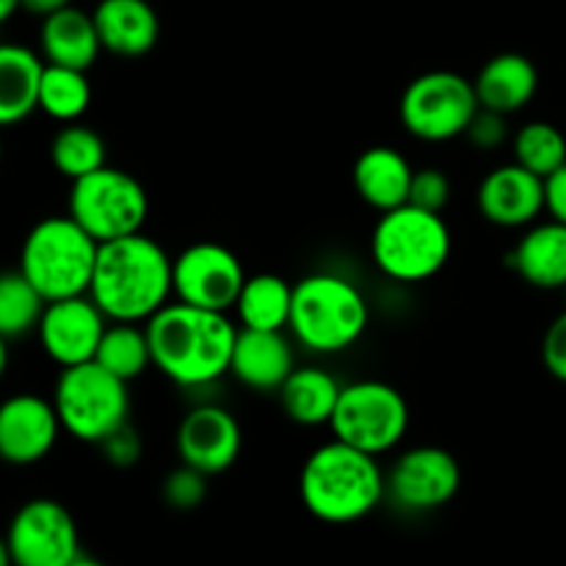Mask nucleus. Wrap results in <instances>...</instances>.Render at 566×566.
<instances>
[{
    "label": "nucleus",
    "mask_w": 566,
    "mask_h": 566,
    "mask_svg": "<svg viewBox=\"0 0 566 566\" xmlns=\"http://www.w3.org/2000/svg\"><path fill=\"white\" fill-rule=\"evenodd\" d=\"M92 105V83L86 72L70 70V66L48 64L42 77V94H39V111L50 119L70 125L77 122Z\"/></svg>",
    "instance_id": "obj_29"
},
{
    "label": "nucleus",
    "mask_w": 566,
    "mask_h": 566,
    "mask_svg": "<svg viewBox=\"0 0 566 566\" xmlns=\"http://www.w3.org/2000/svg\"><path fill=\"white\" fill-rule=\"evenodd\" d=\"M243 434L235 415L216 403H199L177 429V453L182 464L205 475H219L241 457Z\"/></svg>",
    "instance_id": "obj_15"
},
{
    "label": "nucleus",
    "mask_w": 566,
    "mask_h": 566,
    "mask_svg": "<svg viewBox=\"0 0 566 566\" xmlns=\"http://www.w3.org/2000/svg\"><path fill=\"white\" fill-rule=\"evenodd\" d=\"M149 199L142 182L125 169L103 166L70 188V216L97 243L142 232Z\"/></svg>",
    "instance_id": "obj_9"
},
{
    "label": "nucleus",
    "mask_w": 566,
    "mask_h": 566,
    "mask_svg": "<svg viewBox=\"0 0 566 566\" xmlns=\"http://www.w3.org/2000/svg\"><path fill=\"white\" fill-rule=\"evenodd\" d=\"M66 6H72V0H22V9L39 17H48L53 14V11L66 9Z\"/></svg>",
    "instance_id": "obj_38"
},
{
    "label": "nucleus",
    "mask_w": 566,
    "mask_h": 566,
    "mask_svg": "<svg viewBox=\"0 0 566 566\" xmlns=\"http://www.w3.org/2000/svg\"><path fill=\"white\" fill-rule=\"evenodd\" d=\"M473 83L481 108L512 116L536 97L539 72H536V64L528 55L501 53L481 66Z\"/></svg>",
    "instance_id": "obj_23"
},
{
    "label": "nucleus",
    "mask_w": 566,
    "mask_h": 566,
    "mask_svg": "<svg viewBox=\"0 0 566 566\" xmlns=\"http://www.w3.org/2000/svg\"><path fill=\"white\" fill-rule=\"evenodd\" d=\"M81 556L77 525L66 506L36 497L17 509L0 558L3 566H70Z\"/></svg>",
    "instance_id": "obj_11"
},
{
    "label": "nucleus",
    "mask_w": 566,
    "mask_h": 566,
    "mask_svg": "<svg viewBox=\"0 0 566 566\" xmlns=\"http://www.w3.org/2000/svg\"><path fill=\"white\" fill-rule=\"evenodd\" d=\"M475 205L490 224L506 227V230L531 227L547 210L545 177L534 175L517 160L503 164L481 180Z\"/></svg>",
    "instance_id": "obj_16"
},
{
    "label": "nucleus",
    "mask_w": 566,
    "mask_h": 566,
    "mask_svg": "<svg viewBox=\"0 0 566 566\" xmlns=\"http://www.w3.org/2000/svg\"><path fill=\"white\" fill-rule=\"evenodd\" d=\"M298 495L315 520L348 525L368 517L387 497V475L370 453L340 440L315 448L298 475Z\"/></svg>",
    "instance_id": "obj_3"
},
{
    "label": "nucleus",
    "mask_w": 566,
    "mask_h": 566,
    "mask_svg": "<svg viewBox=\"0 0 566 566\" xmlns=\"http://www.w3.org/2000/svg\"><path fill=\"white\" fill-rule=\"evenodd\" d=\"M564 291H566V287H564Z\"/></svg>",
    "instance_id": "obj_41"
},
{
    "label": "nucleus",
    "mask_w": 566,
    "mask_h": 566,
    "mask_svg": "<svg viewBox=\"0 0 566 566\" xmlns=\"http://www.w3.org/2000/svg\"><path fill=\"white\" fill-rule=\"evenodd\" d=\"M523 282L542 291L566 287V224L558 219L536 221L525 230L506 258Z\"/></svg>",
    "instance_id": "obj_19"
},
{
    "label": "nucleus",
    "mask_w": 566,
    "mask_h": 566,
    "mask_svg": "<svg viewBox=\"0 0 566 566\" xmlns=\"http://www.w3.org/2000/svg\"><path fill=\"white\" fill-rule=\"evenodd\" d=\"M247 280L238 254L221 243H191L175 258V298L191 307L216 313L235 310Z\"/></svg>",
    "instance_id": "obj_12"
},
{
    "label": "nucleus",
    "mask_w": 566,
    "mask_h": 566,
    "mask_svg": "<svg viewBox=\"0 0 566 566\" xmlns=\"http://www.w3.org/2000/svg\"><path fill=\"white\" fill-rule=\"evenodd\" d=\"M415 169L398 149L370 147L354 160L352 182L365 205L379 213L396 210L409 202Z\"/></svg>",
    "instance_id": "obj_22"
},
{
    "label": "nucleus",
    "mask_w": 566,
    "mask_h": 566,
    "mask_svg": "<svg viewBox=\"0 0 566 566\" xmlns=\"http://www.w3.org/2000/svg\"><path fill=\"white\" fill-rule=\"evenodd\" d=\"M64 431L53 401L22 392L0 407V457L9 464L25 468L48 459L55 440Z\"/></svg>",
    "instance_id": "obj_17"
},
{
    "label": "nucleus",
    "mask_w": 566,
    "mask_h": 566,
    "mask_svg": "<svg viewBox=\"0 0 566 566\" xmlns=\"http://www.w3.org/2000/svg\"><path fill=\"white\" fill-rule=\"evenodd\" d=\"M451 202V180L442 169H420L415 171L412 191H409V205H418V208L431 210V213H442Z\"/></svg>",
    "instance_id": "obj_33"
},
{
    "label": "nucleus",
    "mask_w": 566,
    "mask_h": 566,
    "mask_svg": "<svg viewBox=\"0 0 566 566\" xmlns=\"http://www.w3.org/2000/svg\"><path fill=\"white\" fill-rule=\"evenodd\" d=\"M99 50H103V42H99L97 22L88 11L66 6V9L42 17L39 53L48 64L86 72L97 61Z\"/></svg>",
    "instance_id": "obj_21"
},
{
    "label": "nucleus",
    "mask_w": 566,
    "mask_h": 566,
    "mask_svg": "<svg viewBox=\"0 0 566 566\" xmlns=\"http://www.w3.org/2000/svg\"><path fill=\"white\" fill-rule=\"evenodd\" d=\"M153 365L177 387H208L230 374L238 326L227 313L169 302L147 321Z\"/></svg>",
    "instance_id": "obj_2"
},
{
    "label": "nucleus",
    "mask_w": 566,
    "mask_h": 566,
    "mask_svg": "<svg viewBox=\"0 0 566 566\" xmlns=\"http://www.w3.org/2000/svg\"><path fill=\"white\" fill-rule=\"evenodd\" d=\"M329 426L335 440L379 459L407 437L409 403L401 390L387 381L359 379L343 385Z\"/></svg>",
    "instance_id": "obj_8"
},
{
    "label": "nucleus",
    "mask_w": 566,
    "mask_h": 566,
    "mask_svg": "<svg viewBox=\"0 0 566 566\" xmlns=\"http://www.w3.org/2000/svg\"><path fill=\"white\" fill-rule=\"evenodd\" d=\"M105 329H108V315L86 293V296L48 302L36 335L44 354L64 370L94 363Z\"/></svg>",
    "instance_id": "obj_14"
},
{
    "label": "nucleus",
    "mask_w": 566,
    "mask_h": 566,
    "mask_svg": "<svg viewBox=\"0 0 566 566\" xmlns=\"http://www.w3.org/2000/svg\"><path fill=\"white\" fill-rule=\"evenodd\" d=\"M509 116L497 114V111L481 108L475 114V119L470 122L468 133L464 136L470 138V144L479 149H501L503 144L509 142Z\"/></svg>",
    "instance_id": "obj_34"
},
{
    "label": "nucleus",
    "mask_w": 566,
    "mask_h": 566,
    "mask_svg": "<svg viewBox=\"0 0 566 566\" xmlns=\"http://www.w3.org/2000/svg\"><path fill=\"white\" fill-rule=\"evenodd\" d=\"M368 324V298L346 276L318 271L293 285V313L287 329L307 352H348L357 346Z\"/></svg>",
    "instance_id": "obj_4"
},
{
    "label": "nucleus",
    "mask_w": 566,
    "mask_h": 566,
    "mask_svg": "<svg viewBox=\"0 0 566 566\" xmlns=\"http://www.w3.org/2000/svg\"><path fill=\"white\" fill-rule=\"evenodd\" d=\"M542 363L553 379L566 385V310L547 326L545 337H542Z\"/></svg>",
    "instance_id": "obj_35"
},
{
    "label": "nucleus",
    "mask_w": 566,
    "mask_h": 566,
    "mask_svg": "<svg viewBox=\"0 0 566 566\" xmlns=\"http://www.w3.org/2000/svg\"><path fill=\"white\" fill-rule=\"evenodd\" d=\"M97 254L99 243L72 216H50L25 235L17 269L48 302H59L86 296Z\"/></svg>",
    "instance_id": "obj_5"
},
{
    "label": "nucleus",
    "mask_w": 566,
    "mask_h": 566,
    "mask_svg": "<svg viewBox=\"0 0 566 566\" xmlns=\"http://www.w3.org/2000/svg\"><path fill=\"white\" fill-rule=\"evenodd\" d=\"M53 403L66 434L92 446H103L111 434L125 429L130 415L127 381L99 363L61 370Z\"/></svg>",
    "instance_id": "obj_7"
},
{
    "label": "nucleus",
    "mask_w": 566,
    "mask_h": 566,
    "mask_svg": "<svg viewBox=\"0 0 566 566\" xmlns=\"http://www.w3.org/2000/svg\"><path fill=\"white\" fill-rule=\"evenodd\" d=\"M50 158H53L55 171L72 182L108 166L103 136L81 122H70L55 133L53 144H50Z\"/></svg>",
    "instance_id": "obj_28"
},
{
    "label": "nucleus",
    "mask_w": 566,
    "mask_h": 566,
    "mask_svg": "<svg viewBox=\"0 0 566 566\" xmlns=\"http://www.w3.org/2000/svg\"><path fill=\"white\" fill-rule=\"evenodd\" d=\"M94 363H99L105 370H111V374L125 381L138 379L153 365V346H149L147 326L114 324L111 321Z\"/></svg>",
    "instance_id": "obj_27"
},
{
    "label": "nucleus",
    "mask_w": 566,
    "mask_h": 566,
    "mask_svg": "<svg viewBox=\"0 0 566 566\" xmlns=\"http://www.w3.org/2000/svg\"><path fill=\"white\" fill-rule=\"evenodd\" d=\"M92 14L108 53L138 59L158 44L160 20L147 0H99Z\"/></svg>",
    "instance_id": "obj_20"
},
{
    "label": "nucleus",
    "mask_w": 566,
    "mask_h": 566,
    "mask_svg": "<svg viewBox=\"0 0 566 566\" xmlns=\"http://www.w3.org/2000/svg\"><path fill=\"white\" fill-rule=\"evenodd\" d=\"M99 448H103L108 462L116 464V468H130V464L142 459V442H138L136 431H130L127 426L116 431V434H111Z\"/></svg>",
    "instance_id": "obj_36"
},
{
    "label": "nucleus",
    "mask_w": 566,
    "mask_h": 566,
    "mask_svg": "<svg viewBox=\"0 0 566 566\" xmlns=\"http://www.w3.org/2000/svg\"><path fill=\"white\" fill-rule=\"evenodd\" d=\"M70 566H105V564L99 562V558H94V556H86V553H81V556H77L75 562H72Z\"/></svg>",
    "instance_id": "obj_40"
},
{
    "label": "nucleus",
    "mask_w": 566,
    "mask_h": 566,
    "mask_svg": "<svg viewBox=\"0 0 566 566\" xmlns=\"http://www.w3.org/2000/svg\"><path fill=\"white\" fill-rule=\"evenodd\" d=\"M44 70L48 61L42 53H33L22 44L0 48V122L6 127L25 122L33 111H39Z\"/></svg>",
    "instance_id": "obj_24"
},
{
    "label": "nucleus",
    "mask_w": 566,
    "mask_h": 566,
    "mask_svg": "<svg viewBox=\"0 0 566 566\" xmlns=\"http://www.w3.org/2000/svg\"><path fill=\"white\" fill-rule=\"evenodd\" d=\"M243 329L285 332L293 313V285L280 274H254L235 304Z\"/></svg>",
    "instance_id": "obj_26"
},
{
    "label": "nucleus",
    "mask_w": 566,
    "mask_h": 566,
    "mask_svg": "<svg viewBox=\"0 0 566 566\" xmlns=\"http://www.w3.org/2000/svg\"><path fill=\"white\" fill-rule=\"evenodd\" d=\"M462 486V468L446 448L420 446L403 451L387 473V497L403 512H434L451 503Z\"/></svg>",
    "instance_id": "obj_13"
},
{
    "label": "nucleus",
    "mask_w": 566,
    "mask_h": 566,
    "mask_svg": "<svg viewBox=\"0 0 566 566\" xmlns=\"http://www.w3.org/2000/svg\"><path fill=\"white\" fill-rule=\"evenodd\" d=\"M343 385L318 365H302L287 376L280 390V403L298 426H329L340 401Z\"/></svg>",
    "instance_id": "obj_25"
},
{
    "label": "nucleus",
    "mask_w": 566,
    "mask_h": 566,
    "mask_svg": "<svg viewBox=\"0 0 566 566\" xmlns=\"http://www.w3.org/2000/svg\"><path fill=\"white\" fill-rule=\"evenodd\" d=\"M514 160L539 177H551L566 164V136L553 122H528L512 136Z\"/></svg>",
    "instance_id": "obj_31"
},
{
    "label": "nucleus",
    "mask_w": 566,
    "mask_h": 566,
    "mask_svg": "<svg viewBox=\"0 0 566 566\" xmlns=\"http://www.w3.org/2000/svg\"><path fill=\"white\" fill-rule=\"evenodd\" d=\"M293 370H296V357H293V346L285 332H238L230 374L243 387L258 392H280Z\"/></svg>",
    "instance_id": "obj_18"
},
{
    "label": "nucleus",
    "mask_w": 566,
    "mask_h": 566,
    "mask_svg": "<svg viewBox=\"0 0 566 566\" xmlns=\"http://www.w3.org/2000/svg\"><path fill=\"white\" fill-rule=\"evenodd\" d=\"M208 475L199 473V470L182 464L180 470H171L164 481V497L171 509H180V512H188V509H197L199 503L208 495Z\"/></svg>",
    "instance_id": "obj_32"
},
{
    "label": "nucleus",
    "mask_w": 566,
    "mask_h": 566,
    "mask_svg": "<svg viewBox=\"0 0 566 566\" xmlns=\"http://www.w3.org/2000/svg\"><path fill=\"white\" fill-rule=\"evenodd\" d=\"M545 186H547V213L566 224V164L547 177Z\"/></svg>",
    "instance_id": "obj_37"
},
{
    "label": "nucleus",
    "mask_w": 566,
    "mask_h": 566,
    "mask_svg": "<svg viewBox=\"0 0 566 566\" xmlns=\"http://www.w3.org/2000/svg\"><path fill=\"white\" fill-rule=\"evenodd\" d=\"M88 296L114 324H147L175 296V258L144 232L99 243Z\"/></svg>",
    "instance_id": "obj_1"
},
{
    "label": "nucleus",
    "mask_w": 566,
    "mask_h": 566,
    "mask_svg": "<svg viewBox=\"0 0 566 566\" xmlns=\"http://www.w3.org/2000/svg\"><path fill=\"white\" fill-rule=\"evenodd\" d=\"M453 238L442 213L401 205L379 216L370 235V258L392 282L418 285L446 269Z\"/></svg>",
    "instance_id": "obj_6"
},
{
    "label": "nucleus",
    "mask_w": 566,
    "mask_h": 566,
    "mask_svg": "<svg viewBox=\"0 0 566 566\" xmlns=\"http://www.w3.org/2000/svg\"><path fill=\"white\" fill-rule=\"evenodd\" d=\"M481 111L475 83L459 72L437 70L418 75L401 94L403 127L409 136L429 144H442L468 133Z\"/></svg>",
    "instance_id": "obj_10"
},
{
    "label": "nucleus",
    "mask_w": 566,
    "mask_h": 566,
    "mask_svg": "<svg viewBox=\"0 0 566 566\" xmlns=\"http://www.w3.org/2000/svg\"><path fill=\"white\" fill-rule=\"evenodd\" d=\"M48 310V298L22 276V271H9L0 280V335L6 340L25 337L36 332L42 315Z\"/></svg>",
    "instance_id": "obj_30"
},
{
    "label": "nucleus",
    "mask_w": 566,
    "mask_h": 566,
    "mask_svg": "<svg viewBox=\"0 0 566 566\" xmlns=\"http://www.w3.org/2000/svg\"><path fill=\"white\" fill-rule=\"evenodd\" d=\"M17 9H22V0H0V20H11Z\"/></svg>",
    "instance_id": "obj_39"
}]
</instances>
